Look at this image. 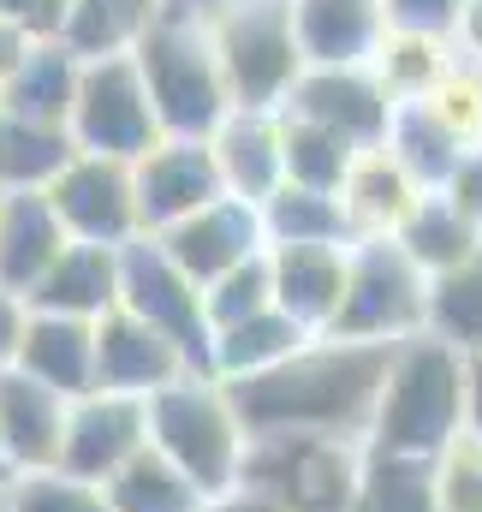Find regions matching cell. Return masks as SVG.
<instances>
[{
	"mask_svg": "<svg viewBox=\"0 0 482 512\" xmlns=\"http://www.w3.org/2000/svg\"><path fill=\"white\" fill-rule=\"evenodd\" d=\"M36 316H78V322H102L120 304V251L108 245H66L60 262L30 286L24 298Z\"/></svg>",
	"mask_w": 482,
	"mask_h": 512,
	"instance_id": "21",
	"label": "cell"
},
{
	"mask_svg": "<svg viewBox=\"0 0 482 512\" xmlns=\"http://www.w3.org/2000/svg\"><path fill=\"white\" fill-rule=\"evenodd\" d=\"M78 78H84V66L60 42H36L24 54V66L0 84V108L18 120H36V126H66L72 102H78Z\"/></svg>",
	"mask_w": 482,
	"mask_h": 512,
	"instance_id": "24",
	"label": "cell"
},
{
	"mask_svg": "<svg viewBox=\"0 0 482 512\" xmlns=\"http://www.w3.org/2000/svg\"><path fill=\"white\" fill-rule=\"evenodd\" d=\"M0 512H12V507H6V495H0Z\"/></svg>",
	"mask_w": 482,
	"mask_h": 512,
	"instance_id": "47",
	"label": "cell"
},
{
	"mask_svg": "<svg viewBox=\"0 0 482 512\" xmlns=\"http://www.w3.org/2000/svg\"><path fill=\"white\" fill-rule=\"evenodd\" d=\"M78 155L66 126H36L0 108V191H48Z\"/></svg>",
	"mask_w": 482,
	"mask_h": 512,
	"instance_id": "27",
	"label": "cell"
},
{
	"mask_svg": "<svg viewBox=\"0 0 482 512\" xmlns=\"http://www.w3.org/2000/svg\"><path fill=\"white\" fill-rule=\"evenodd\" d=\"M239 489L286 512H358L363 465L352 453V435L268 429V435H244Z\"/></svg>",
	"mask_w": 482,
	"mask_h": 512,
	"instance_id": "4",
	"label": "cell"
},
{
	"mask_svg": "<svg viewBox=\"0 0 482 512\" xmlns=\"http://www.w3.org/2000/svg\"><path fill=\"white\" fill-rule=\"evenodd\" d=\"M358 512H441V501H435V459L381 453L375 471H363Z\"/></svg>",
	"mask_w": 482,
	"mask_h": 512,
	"instance_id": "35",
	"label": "cell"
},
{
	"mask_svg": "<svg viewBox=\"0 0 482 512\" xmlns=\"http://www.w3.org/2000/svg\"><path fill=\"white\" fill-rule=\"evenodd\" d=\"M203 310H209V334H215V328H233L244 316L274 310V262H268V251L239 262L233 274H221V280L203 292Z\"/></svg>",
	"mask_w": 482,
	"mask_h": 512,
	"instance_id": "37",
	"label": "cell"
},
{
	"mask_svg": "<svg viewBox=\"0 0 482 512\" xmlns=\"http://www.w3.org/2000/svg\"><path fill=\"white\" fill-rule=\"evenodd\" d=\"M149 447H161L209 501L239 489L244 423L215 376H179L173 387L149 393Z\"/></svg>",
	"mask_w": 482,
	"mask_h": 512,
	"instance_id": "5",
	"label": "cell"
},
{
	"mask_svg": "<svg viewBox=\"0 0 482 512\" xmlns=\"http://www.w3.org/2000/svg\"><path fill=\"white\" fill-rule=\"evenodd\" d=\"M429 334L459 346L465 358L482 352V251L465 256L447 274H435V286H429Z\"/></svg>",
	"mask_w": 482,
	"mask_h": 512,
	"instance_id": "33",
	"label": "cell"
},
{
	"mask_svg": "<svg viewBox=\"0 0 482 512\" xmlns=\"http://www.w3.org/2000/svg\"><path fill=\"white\" fill-rule=\"evenodd\" d=\"M120 310L137 322L161 328L203 376H209V310H203V286L161 251V239H131L120 251Z\"/></svg>",
	"mask_w": 482,
	"mask_h": 512,
	"instance_id": "9",
	"label": "cell"
},
{
	"mask_svg": "<svg viewBox=\"0 0 482 512\" xmlns=\"http://www.w3.org/2000/svg\"><path fill=\"white\" fill-rule=\"evenodd\" d=\"M215 149V167H221V185L227 197L244 203H268L280 185H286V137H280V114H227L221 131L209 137Z\"/></svg>",
	"mask_w": 482,
	"mask_h": 512,
	"instance_id": "19",
	"label": "cell"
},
{
	"mask_svg": "<svg viewBox=\"0 0 482 512\" xmlns=\"http://www.w3.org/2000/svg\"><path fill=\"white\" fill-rule=\"evenodd\" d=\"M66 6L72 0H0V18L12 30H24L30 42H54L60 24H66Z\"/></svg>",
	"mask_w": 482,
	"mask_h": 512,
	"instance_id": "40",
	"label": "cell"
},
{
	"mask_svg": "<svg viewBox=\"0 0 482 512\" xmlns=\"http://www.w3.org/2000/svg\"><path fill=\"white\" fill-rule=\"evenodd\" d=\"M221 78L239 114H280L298 78L310 72L292 24V0H239L221 18H209Z\"/></svg>",
	"mask_w": 482,
	"mask_h": 512,
	"instance_id": "6",
	"label": "cell"
},
{
	"mask_svg": "<svg viewBox=\"0 0 482 512\" xmlns=\"http://www.w3.org/2000/svg\"><path fill=\"white\" fill-rule=\"evenodd\" d=\"M387 149L405 161V173L423 185V191H441L447 179H453V167L471 155L453 131L441 126L423 102H399L393 108V131H387Z\"/></svg>",
	"mask_w": 482,
	"mask_h": 512,
	"instance_id": "31",
	"label": "cell"
},
{
	"mask_svg": "<svg viewBox=\"0 0 482 512\" xmlns=\"http://www.w3.org/2000/svg\"><path fill=\"white\" fill-rule=\"evenodd\" d=\"M393 96L369 66H310L298 78V90L286 96L280 114H298L310 126L340 131L352 149H381L393 131Z\"/></svg>",
	"mask_w": 482,
	"mask_h": 512,
	"instance_id": "12",
	"label": "cell"
},
{
	"mask_svg": "<svg viewBox=\"0 0 482 512\" xmlns=\"http://www.w3.org/2000/svg\"><path fill=\"white\" fill-rule=\"evenodd\" d=\"M0 203H6V191H0Z\"/></svg>",
	"mask_w": 482,
	"mask_h": 512,
	"instance_id": "49",
	"label": "cell"
},
{
	"mask_svg": "<svg viewBox=\"0 0 482 512\" xmlns=\"http://www.w3.org/2000/svg\"><path fill=\"white\" fill-rule=\"evenodd\" d=\"M179 376H203L161 328L137 322L131 310H108L96 322V393H125V399H149Z\"/></svg>",
	"mask_w": 482,
	"mask_h": 512,
	"instance_id": "14",
	"label": "cell"
},
{
	"mask_svg": "<svg viewBox=\"0 0 482 512\" xmlns=\"http://www.w3.org/2000/svg\"><path fill=\"white\" fill-rule=\"evenodd\" d=\"M465 387H471V358L459 346L435 334L399 340L369 423L375 447L399 459H441L465 435Z\"/></svg>",
	"mask_w": 482,
	"mask_h": 512,
	"instance_id": "2",
	"label": "cell"
},
{
	"mask_svg": "<svg viewBox=\"0 0 482 512\" xmlns=\"http://www.w3.org/2000/svg\"><path fill=\"white\" fill-rule=\"evenodd\" d=\"M387 30L399 36H435V42H459V18L465 0H381Z\"/></svg>",
	"mask_w": 482,
	"mask_h": 512,
	"instance_id": "39",
	"label": "cell"
},
{
	"mask_svg": "<svg viewBox=\"0 0 482 512\" xmlns=\"http://www.w3.org/2000/svg\"><path fill=\"white\" fill-rule=\"evenodd\" d=\"M393 346H363V340H304L286 364L221 382L244 435L268 429H304V435H358L375 423V399L387 382Z\"/></svg>",
	"mask_w": 482,
	"mask_h": 512,
	"instance_id": "1",
	"label": "cell"
},
{
	"mask_svg": "<svg viewBox=\"0 0 482 512\" xmlns=\"http://www.w3.org/2000/svg\"><path fill=\"white\" fill-rule=\"evenodd\" d=\"M24 328H30V304L18 292L0 286V370L18 364V346H24Z\"/></svg>",
	"mask_w": 482,
	"mask_h": 512,
	"instance_id": "42",
	"label": "cell"
},
{
	"mask_svg": "<svg viewBox=\"0 0 482 512\" xmlns=\"http://www.w3.org/2000/svg\"><path fill=\"white\" fill-rule=\"evenodd\" d=\"M423 203V185L405 173V161L381 143V149H363L340 185V209H346V227H352V245L363 239H399V227L411 221V209Z\"/></svg>",
	"mask_w": 482,
	"mask_h": 512,
	"instance_id": "18",
	"label": "cell"
},
{
	"mask_svg": "<svg viewBox=\"0 0 482 512\" xmlns=\"http://www.w3.org/2000/svg\"><path fill=\"white\" fill-rule=\"evenodd\" d=\"M72 245L66 221L54 215L48 191H6L0 203V286L30 298V286L60 262V251Z\"/></svg>",
	"mask_w": 482,
	"mask_h": 512,
	"instance_id": "20",
	"label": "cell"
},
{
	"mask_svg": "<svg viewBox=\"0 0 482 512\" xmlns=\"http://www.w3.org/2000/svg\"><path fill=\"white\" fill-rule=\"evenodd\" d=\"M143 447H149V399L84 393V399H72V417H66L60 471H72L84 483H108Z\"/></svg>",
	"mask_w": 482,
	"mask_h": 512,
	"instance_id": "13",
	"label": "cell"
},
{
	"mask_svg": "<svg viewBox=\"0 0 482 512\" xmlns=\"http://www.w3.org/2000/svg\"><path fill=\"white\" fill-rule=\"evenodd\" d=\"M465 435L482 441V352L471 358V387H465Z\"/></svg>",
	"mask_w": 482,
	"mask_h": 512,
	"instance_id": "45",
	"label": "cell"
},
{
	"mask_svg": "<svg viewBox=\"0 0 482 512\" xmlns=\"http://www.w3.org/2000/svg\"><path fill=\"white\" fill-rule=\"evenodd\" d=\"M423 108L453 131L465 149H482V60H465V54H459V60L441 72V84L423 96Z\"/></svg>",
	"mask_w": 482,
	"mask_h": 512,
	"instance_id": "36",
	"label": "cell"
},
{
	"mask_svg": "<svg viewBox=\"0 0 482 512\" xmlns=\"http://www.w3.org/2000/svg\"><path fill=\"white\" fill-rule=\"evenodd\" d=\"M465 60H482V0H465V18H459V42H453Z\"/></svg>",
	"mask_w": 482,
	"mask_h": 512,
	"instance_id": "44",
	"label": "cell"
},
{
	"mask_svg": "<svg viewBox=\"0 0 482 512\" xmlns=\"http://www.w3.org/2000/svg\"><path fill=\"white\" fill-rule=\"evenodd\" d=\"M155 6H167V12H191V18H221V12L239 6V0H155Z\"/></svg>",
	"mask_w": 482,
	"mask_h": 512,
	"instance_id": "46",
	"label": "cell"
},
{
	"mask_svg": "<svg viewBox=\"0 0 482 512\" xmlns=\"http://www.w3.org/2000/svg\"><path fill=\"white\" fill-rule=\"evenodd\" d=\"M48 203L54 215L66 221V233L78 245H108L125 251L131 239H143V215H137V173L131 161L114 155H72L66 173L48 185Z\"/></svg>",
	"mask_w": 482,
	"mask_h": 512,
	"instance_id": "10",
	"label": "cell"
},
{
	"mask_svg": "<svg viewBox=\"0 0 482 512\" xmlns=\"http://www.w3.org/2000/svg\"><path fill=\"white\" fill-rule=\"evenodd\" d=\"M399 245L405 256L435 280V274H447V268H459L465 256L482 251V233L447 203V191H423V203L411 209V221L399 227Z\"/></svg>",
	"mask_w": 482,
	"mask_h": 512,
	"instance_id": "28",
	"label": "cell"
},
{
	"mask_svg": "<svg viewBox=\"0 0 482 512\" xmlns=\"http://www.w3.org/2000/svg\"><path fill=\"white\" fill-rule=\"evenodd\" d=\"M441 191H447V203L482 233V149H471V155L453 167V179H447Z\"/></svg>",
	"mask_w": 482,
	"mask_h": 512,
	"instance_id": "41",
	"label": "cell"
},
{
	"mask_svg": "<svg viewBox=\"0 0 482 512\" xmlns=\"http://www.w3.org/2000/svg\"><path fill=\"white\" fill-rule=\"evenodd\" d=\"M66 131H72V143H78L84 155H114V161H131V167L167 137L161 120H155V102H149L143 72H137L131 54H125V60H96V66H84Z\"/></svg>",
	"mask_w": 482,
	"mask_h": 512,
	"instance_id": "8",
	"label": "cell"
},
{
	"mask_svg": "<svg viewBox=\"0 0 482 512\" xmlns=\"http://www.w3.org/2000/svg\"><path fill=\"white\" fill-rule=\"evenodd\" d=\"M12 512H114L102 483H84L72 471H30V477H12Z\"/></svg>",
	"mask_w": 482,
	"mask_h": 512,
	"instance_id": "38",
	"label": "cell"
},
{
	"mask_svg": "<svg viewBox=\"0 0 482 512\" xmlns=\"http://www.w3.org/2000/svg\"><path fill=\"white\" fill-rule=\"evenodd\" d=\"M131 173H137V215H143V233H167V227H179V221H191L197 209H209V203L227 197L209 137H161Z\"/></svg>",
	"mask_w": 482,
	"mask_h": 512,
	"instance_id": "11",
	"label": "cell"
},
{
	"mask_svg": "<svg viewBox=\"0 0 482 512\" xmlns=\"http://www.w3.org/2000/svg\"><path fill=\"white\" fill-rule=\"evenodd\" d=\"M108 501L114 512H203L209 507V495L161 453V447H143L125 471H114L108 483Z\"/></svg>",
	"mask_w": 482,
	"mask_h": 512,
	"instance_id": "29",
	"label": "cell"
},
{
	"mask_svg": "<svg viewBox=\"0 0 482 512\" xmlns=\"http://www.w3.org/2000/svg\"><path fill=\"white\" fill-rule=\"evenodd\" d=\"M304 340H316V334H304L286 310L244 316V322H233V328H215V334H209V376H215V382L262 376V370L286 364Z\"/></svg>",
	"mask_w": 482,
	"mask_h": 512,
	"instance_id": "25",
	"label": "cell"
},
{
	"mask_svg": "<svg viewBox=\"0 0 482 512\" xmlns=\"http://www.w3.org/2000/svg\"><path fill=\"white\" fill-rule=\"evenodd\" d=\"M262 233H268V251L274 245H352L340 197L334 191H304V185H280L262 203Z\"/></svg>",
	"mask_w": 482,
	"mask_h": 512,
	"instance_id": "30",
	"label": "cell"
},
{
	"mask_svg": "<svg viewBox=\"0 0 482 512\" xmlns=\"http://www.w3.org/2000/svg\"><path fill=\"white\" fill-rule=\"evenodd\" d=\"M30 48H36V42H30L24 30H12V24L0 18V84H6V78H12V72L24 66V54H30Z\"/></svg>",
	"mask_w": 482,
	"mask_h": 512,
	"instance_id": "43",
	"label": "cell"
},
{
	"mask_svg": "<svg viewBox=\"0 0 482 512\" xmlns=\"http://www.w3.org/2000/svg\"><path fill=\"white\" fill-rule=\"evenodd\" d=\"M66 417H72L66 393L42 387L24 370H0V453H6V471H18V477L60 471Z\"/></svg>",
	"mask_w": 482,
	"mask_h": 512,
	"instance_id": "16",
	"label": "cell"
},
{
	"mask_svg": "<svg viewBox=\"0 0 482 512\" xmlns=\"http://www.w3.org/2000/svg\"><path fill=\"white\" fill-rule=\"evenodd\" d=\"M131 60L143 72V90H149L155 120H161L167 137H215L221 120L233 114L209 18L155 6V18H149V30H143Z\"/></svg>",
	"mask_w": 482,
	"mask_h": 512,
	"instance_id": "3",
	"label": "cell"
},
{
	"mask_svg": "<svg viewBox=\"0 0 482 512\" xmlns=\"http://www.w3.org/2000/svg\"><path fill=\"white\" fill-rule=\"evenodd\" d=\"M149 18H155V0H72L54 42H60L78 66L125 60V54H137Z\"/></svg>",
	"mask_w": 482,
	"mask_h": 512,
	"instance_id": "26",
	"label": "cell"
},
{
	"mask_svg": "<svg viewBox=\"0 0 482 512\" xmlns=\"http://www.w3.org/2000/svg\"><path fill=\"white\" fill-rule=\"evenodd\" d=\"M274 310H286L304 334H334L340 304H346V274L352 245H274Z\"/></svg>",
	"mask_w": 482,
	"mask_h": 512,
	"instance_id": "17",
	"label": "cell"
},
{
	"mask_svg": "<svg viewBox=\"0 0 482 512\" xmlns=\"http://www.w3.org/2000/svg\"><path fill=\"white\" fill-rule=\"evenodd\" d=\"M292 24L310 66H369L387 36L381 0H292Z\"/></svg>",
	"mask_w": 482,
	"mask_h": 512,
	"instance_id": "22",
	"label": "cell"
},
{
	"mask_svg": "<svg viewBox=\"0 0 482 512\" xmlns=\"http://www.w3.org/2000/svg\"><path fill=\"white\" fill-rule=\"evenodd\" d=\"M280 137H286V185H304V191H334V197H340L352 161L363 155V149H352L340 131L310 126V120H298V114H280Z\"/></svg>",
	"mask_w": 482,
	"mask_h": 512,
	"instance_id": "32",
	"label": "cell"
},
{
	"mask_svg": "<svg viewBox=\"0 0 482 512\" xmlns=\"http://www.w3.org/2000/svg\"><path fill=\"white\" fill-rule=\"evenodd\" d=\"M149 239H161V251L173 256L203 292H209L221 274H233L239 262H250V256L268 251L262 209L244 203V197H221V203L197 209L191 221H179V227H167V233H149Z\"/></svg>",
	"mask_w": 482,
	"mask_h": 512,
	"instance_id": "15",
	"label": "cell"
},
{
	"mask_svg": "<svg viewBox=\"0 0 482 512\" xmlns=\"http://www.w3.org/2000/svg\"><path fill=\"white\" fill-rule=\"evenodd\" d=\"M459 60V48L453 42H435V36H399V30H387L381 36V48H375V60H369V72L387 84V96L393 102H423L435 84H441V72Z\"/></svg>",
	"mask_w": 482,
	"mask_h": 512,
	"instance_id": "34",
	"label": "cell"
},
{
	"mask_svg": "<svg viewBox=\"0 0 482 512\" xmlns=\"http://www.w3.org/2000/svg\"><path fill=\"white\" fill-rule=\"evenodd\" d=\"M0 471H6V453H0Z\"/></svg>",
	"mask_w": 482,
	"mask_h": 512,
	"instance_id": "48",
	"label": "cell"
},
{
	"mask_svg": "<svg viewBox=\"0 0 482 512\" xmlns=\"http://www.w3.org/2000/svg\"><path fill=\"white\" fill-rule=\"evenodd\" d=\"M24 376H36L42 387L66 393V399H84L96 393V322H78V316H36L30 310V328H24V346H18V364Z\"/></svg>",
	"mask_w": 482,
	"mask_h": 512,
	"instance_id": "23",
	"label": "cell"
},
{
	"mask_svg": "<svg viewBox=\"0 0 482 512\" xmlns=\"http://www.w3.org/2000/svg\"><path fill=\"white\" fill-rule=\"evenodd\" d=\"M429 274L405 256L399 239H363L352 245L346 304L328 340H363V346H399L411 334H429Z\"/></svg>",
	"mask_w": 482,
	"mask_h": 512,
	"instance_id": "7",
	"label": "cell"
}]
</instances>
